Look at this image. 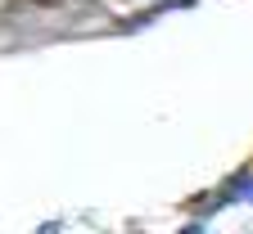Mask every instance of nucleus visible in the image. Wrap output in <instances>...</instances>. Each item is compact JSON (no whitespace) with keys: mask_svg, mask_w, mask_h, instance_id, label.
<instances>
[{"mask_svg":"<svg viewBox=\"0 0 253 234\" xmlns=\"http://www.w3.org/2000/svg\"><path fill=\"white\" fill-rule=\"evenodd\" d=\"M226 207H235V194H226V189H212V194L190 198V216H195V221H208V216L226 212Z\"/></svg>","mask_w":253,"mask_h":234,"instance_id":"obj_1","label":"nucleus"},{"mask_svg":"<svg viewBox=\"0 0 253 234\" xmlns=\"http://www.w3.org/2000/svg\"><path fill=\"white\" fill-rule=\"evenodd\" d=\"M221 189L235 194V203H249V207H253V167H240V171L221 185Z\"/></svg>","mask_w":253,"mask_h":234,"instance_id":"obj_2","label":"nucleus"},{"mask_svg":"<svg viewBox=\"0 0 253 234\" xmlns=\"http://www.w3.org/2000/svg\"><path fill=\"white\" fill-rule=\"evenodd\" d=\"M176 234H208V221H195V216H190V221H185Z\"/></svg>","mask_w":253,"mask_h":234,"instance_id":"obj_3","label":"nucleus"},{"mask_svg":"<svg viewBox=\"0 0 253 234\" xmlns=\"http://www.w3.org/2000/svg\"><path fill=\"white\" fill-rule=\"evenodd\" d=\"M37 234H63V221H45V225H37Z\"/></svg>","mask_w":253,"mask_h":234,"instance_id":"obj_4","label":"nucleus"}]
</instances>
